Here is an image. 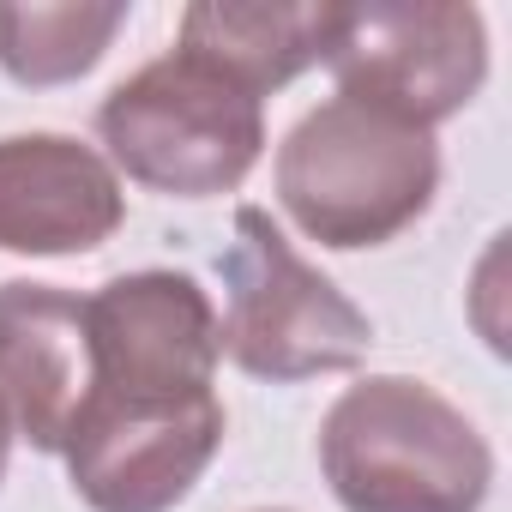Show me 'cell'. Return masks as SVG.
Returning a JSON list of instances; mask_svg holds the SVG:
<instances>
[{"mask_svg": "<svg viewBox=\"0 0 512 512\" xmlns=\"http://www.w3.org/2000/svg\"><path fill=\"white\" fill-rule=\"evenodd\" d=\"M266 512H278V506H266Z\"/></svg>", "mask_w": 512, "mask_h": 512, "instance_id": "cell-13", "label": "cell"}, {"mask_svg": "<svg viewBox=\"0 0 512 512\" xmlns=\"http://www.w3.org/2000/svg\"><path fill=\"white\" fill-rule=\"evenodd\" d=\"M115 169L67 133L0 139V247L7 253H91L121 229Z\"/></svg>", "mask_w": 512, "mask_h": 512, "instance_id": "cell-8", "label": "cell"}, {"mask_svg": "<svg viewBox=\"0 0 512 512\" xmlns=\"http://www.w3.org/2000/svg\"><path fill=\"white\" fill-rule=\"evenodd\" d=\"M326 67L338 79V97L428 133L476 97L488 73V31L476 7H452V0L338 7Z\"/></svg>", "mask_w": 512, "mask_h": 512, "instance_id": "cell-6", "label": "cell"}, {"mask_svg": "<svg viewBox=\"0 0 512 512\" xmlns=\"http://www.w3.org/2000/svg\"><path fill=\"white\" fill-rule=\"evenodd\" d=\"M223 446V398L205 392H103L91 386L61 458L91 512H169L193 494Z\"/></svg>", "mask_w": 512, "mask_h": 512, "instance_id": "cell-5", "label": "cell"}, {"mask_svg": "<svg viewBox=\"0 0 512 512\" xmlns=\"http://www.w3.org/2000/svg\"><path fill=\"white\" fill-rule=\"evenodd\" d=\"M229 314L217 320V356L260 380L344 374L368 356V314L290 247V235L260 211H235V247L223 260Z\"/></svg>", "mask_w": 512, "mask_h": 512, "instance_id": "cell-4", "label": "cell"}, {"mask_svg": "<svg viewBox=\"0 0 512 512\" xmlns=\"http://www.w3.org/2000/svg\"><path fill=\"white\" fill-rule=\"evenodd\" d=\"M97 133L133 181L205 199L247 181L266 145V115L247 85L187 49H169L103 97Z\"/></svg>", "mask_w": 512, "mask_h": 512, "instance_id": "cell-3", "label": "cell"}, {"mask_svg": "<svg viewBox=\"0 0 512 512\" xmlns=\"http://www.w3.org/2000/svg\"><path fill=\"white\" fill-rule=\"evenodd\" d=\"M127 7L115 0H61V7H0V67L19 85H67L103 61Z\"/></svg>", "mask_w": 512, "mask_h": 512, "instance_id": "cell-11", "label": "cell"}, {"mask_svg": "<svg viewBox=\"0 0 512 512\" xmlns=\"http://www.w3.org/2000/svg\"><path fill=\"white\" fill-rule=\"evenodd\" d=\"M7 452H13V422H7V410H0V476H7Z\"/></svg>", "mask_w": 512, "mask_h": 512, "instance_id": "cell-12", "label": "cell"}, {"mask_svg": "<svg viewBox=\"0 0 512 512\" xmlns=\"http://www.w3.org/2000/svg\"><path fill=\"white\" fill-rule=\"evenodd\" d=\"M320 470L344 512H482L494 482L476 422L410 374H374L326 410Z\"/></svg>", "mask_w": 512, "mask_h": 512, "instance_id": "cell-1", "label": "cell"}, {"mask_svg": "<svg viewBox=\"0 0 512 512\" xmlns=\"http://www.w3.org/2000/svg\"><path fill=\"white\" fill-rule=\"evenodd\" d=\"M91 386L205 392L217 368V308L187 272H133L85 296Z\"/></svg>", "mask_w": 512, "mask_h": 512, "instance_id": "cell-7", "label": "cell"}, {"mask_svg": "<svg viewBox=\"0 0 512 512\" xmlns=\"http://www.w3.org/2000/svg\"><path fill=\"white\" fill-rule=\"evenodd\" d=\"M91 392L85 302L55 284H0V410L37 452H61Z\"/></svg>", "mask_w": 512, "mask_h": 512, "instance_id": "cell-9", "label": "cell"}, {"mask_svg": "<svg viewBox=\"0 0 512 512\" xmlns=\"http://www.w3.org/2000/svg\"><path fill=\"white\" fill-rule=\"evenodd\" d=\"M338 31V0L272 7V0H199L181 13V49L266 97L290 85L302 67L326 61Z\"/></svg>", "mask_w": 512, "mask_h": 512, "instance_id": "cell-10", "label": "cell"}, {"mask_svg": "<svg viewBox=\"0 0 512 512\" xmlns=\"http://www.w3.org/2000/svg\"><path fill=\"white\" fill-rule=\"evenodd\" d=\"M440 187L434 133L332 97L278 151V199L320 247H380L404 235Z\"/></svg>", "mask_w": 512, "mask_h": 512, "instance_id": "cell-2", "label": "cell"}]
</instances>
